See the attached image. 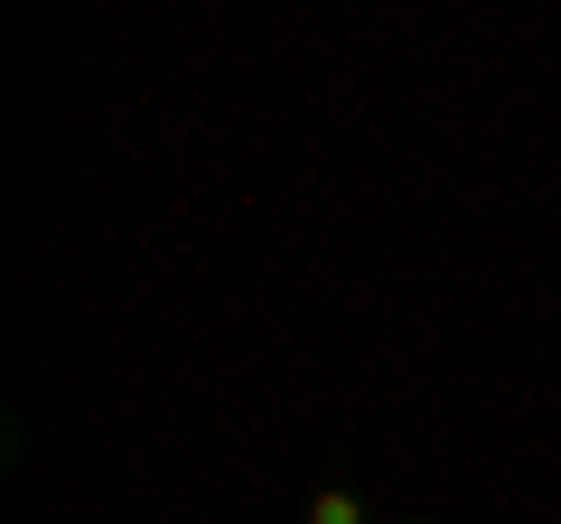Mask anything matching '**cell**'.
<instances>
[{"label":"cell","instance_id":"1","mask_svg":"<svg viewBox=\"0 0 561 524\" xmlns=\"http://www.w3.org/2000/svg\"><path fill=\"white\" fill-rule=\"evenodd\" d=\"M309 524H365V497L356 487H319L309 497Z\"/></svg>","mask_w":561,"mask_h":524}]
</instances>
